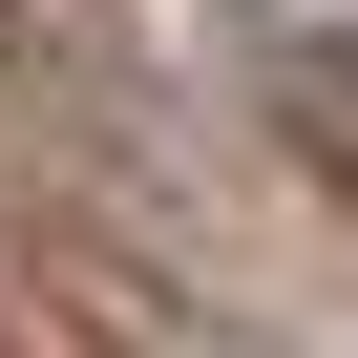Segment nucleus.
<instances>
[{
	"mask_svg": "<svg viewBox=\"0 0 358 358\" xmlns=\"http://www.w3.org/2000/svg\"><path fill=\"white\" fill-rule=\"evenodd\" d=\"M43 43H85V0H0V64H43Z\"/></svg>",
	"mask_w": 358,
	"mask_h": 358,
	"instance_id": "obj_3",
	"label": "nucleus"
},
{
	"mask_svg": "<svg viewBox=\"0 0 358 358\" xmlns=\"http://www.w3.org/2000/svg\"><path fill=\"white\" fill-rule=\"evenodd\" d=\"M274 127L316 148V190H358V22H316V43L274 64Z\"/></svg>",
	"mask_w": 358,
	"mask_h": 358,
	"instance_id": "obj_2",
	"label": "nucleus"
},
{
	"mask_svg": "<svg viewBox=\"0 0 358 358\" xmlns=\"http://www.w3.org/2000/svg\"><path fill=\"white\" fill-rule=\"evenodd\" d=\"M0 358H211V316L169 295L106 211H22L0 190Z\"/></svg>",
	"mask_w": 358,
	"mask_h": 358,
	"instance_id": "obj_1",
	"label": "nucleus"
}]
</instances>
